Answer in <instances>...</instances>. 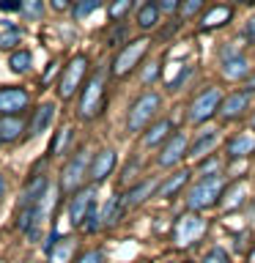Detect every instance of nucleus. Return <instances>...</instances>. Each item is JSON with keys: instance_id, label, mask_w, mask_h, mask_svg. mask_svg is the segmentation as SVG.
<instances>
[{"instance_id": "obj_3", "label": "nucleus", "mask_w": 255, "mask_h": 263, "mask_svg": "<svg viewBox=\"0 0 255 263\" xmlns=\"http://www.w3.org/2000/svg\"><path fill=\"white\" fill-rule=\"evenodd\" d=\"M206 230H209V219H206L203 214L184 211L176 222H173V233H170L173 247H178V250H189V247L197 244L206 236Z\"/></svg>"}, {"instance_id": "obj_33", "label": "nucleus", "mask_w": 255, "mask_h": 263, "mask_svg": "<svg viewBox=\"0 0 255 263\" xmlns=\"http://www.w3.org/2000/svg\"><path fill=\"white\" fill-rule=\"evenodd\" d=\"M132 6H135V0H113V3L107 6V16H110V22H121L123 16L129 14Z\"/></svg>"}, {"instance_id": "obj_7", "label": "nucleus", "mask_w": 255, "mask_h": 263, "mask_svg": "<svg viewBox=\"0 0 255 263\" xmlns=\"http://www.w3.org/2000/svg\"><path fill=\"white\" fill-rule=\"evenodd\" d=\"M148 52V39H135V41H126L118 52H115L113 63H110V74L113 77H126L140 66L143 55Z\"/></svg>"}, {"instance_id": "obj_16", "label": "nucleus", "mask_w": 255, "mask_h": 263, "mask_svg": "<svg viewBox=\"0 0 255 263\" xmlns=\"http://www.w3.org/2000/svg\"><path fill=\"white\" fill-rule=\"evenodd\" d=\"M217 143H220V132H217V129H203V132H197V137L189 143L187 156H189V159H195V162H201L203 156L214 154Z\"/></svg>"}, {"instance_id": "obj_49", "label": "nucleus", "mask_w": 255, "mask_h": 263, "mask_svg": "<svg viewBox=\"0 0 255 263\" xmlns=\"http://www.w3.org/2000/svg\"><path fill=\"white\" fill-rule=\"evenodd\" d=\"M3 195H6V178L0 176V200H3Z\"/></svg>"}, {"instance_id": "obj_47", "label": "nucleus", "mask_w": 255, "mask_h": 263, "mask_svg": "<svg viewBox=\"0 0 255 263\" xmlns=\"http://www.w3.org/2000/svg\"><path fill=\"white\" fill-rule=\"evenodd\" d=\"M244 36L255 41V14H252L250 20H247V25H244Z\"/></svg>"}, {"instance_id": "obj_36", "label": "nucleus", "mask_w": 255, "mask_h": 263, "mask_svg": "<svg viewBox=\"0 0 255 263\" xmlns=\"http://www.w3.org/2000/svg\"><path fill=\"white\" fill-rule=\"evenodd\" d=\"M140 167H143V164H140V159H132L126 167L121 170V186H132V184H135V178H137Z\"/></svg>"}, {"instance_id": "obj_44", "label": "nucleus", "mask_w": 255, "mask_h": 263, "mask_svg": "<svg viewBox=\"0 0 255 263\" xmlns=\"http://www.w3.org/2000/svg\"><path fill=\"white\" fill-rule=\"evenodd\" d=\"M0 11L3 14H16L20 11V0H0Z\"/></svg>"}, {"instance_id": "obj_40", "label": "nucleus", "mask_w": 255, "mask_h": 263, "mask_svg": "<svg viewBox=\"0 0 255 263\" xmlns=\"http://www.w3.org/2000/svg\"><path fill=\"white\" fill-rule=\"evenodd\" d=\"M71 263H104V252L102 250H85V252H80Z\"/></svg>"}, {"instance_id": "obj_21", "label": "nucleus", "mask_w": 255, "mask_h": 263, "mask_svg": "<svg viewBox=\"0 0 255 263\" xmlns=\"http://www.w3.org/2000/svg\"><path fill=\"white\" fill-rule=\"evenodd\" d=\"M25 132H28V126H25L22 115H0V145L22 140Z\"/></svg>"}, {"instance_id": "obj_13", "label": "nucleus", "mask_w": 255, "mask_h": 263, "mask_svg": "<svg viewBox=\"0 0 255 263\" xmlns=\"http://www.w3.org/2000/svg\"><path fill=\"white\" fill-rule=\"evenodd\" d=\"M250 99H252L250 90L239 88V90H233V93L222 96L217 115H220L222 121H239V118H242V115H244L247 110H250Z\"/></svg>"}, {"instance_id": "obj_31", "label": "nucleus", "mask_w": 255, "mask_h": 263, "mask_svg": "<svg viewBox=\"0 0 255 263\" xmlns=\"http://www.w3.org/2000/svg\"><path fill=\"white\" fill-rule=\"evenodd\" d=\"M69 140H71V129H69V126L58 129V132H55V140L49 143V156H63V154H66V145H69Z\"/></svg>"}, {"instance_id": "obj_38", "label": "nucleus", "mask_w": 255, "mask_h": 263, "mask_svg": "<svg viewBox=\"0 0 255 263\" xmlns=\"http://www.w3.org/2000/svg\"><path fill=\"white\" fill-rule=\"evenodd\" d=\"M192 71H195L192 66H181L176 77H173V80H168V90H181V85H184V82H187L189 77H192Z\"/></svg>"}, {"instance_id": "obj_43", "label": "nucleus", "mask_w": 255, "mask_h": 263, "mask_svg": "<svg viewBox=\"0 0 255 263\" xmlns=\"http://www.w3.org/2000/svg\"><path fill=\"white\" fill-rule=\"evenodd\" d=\"M156 6H159L162 14H176L181 8V0H156Z\"/></svg>"}, {"instance_id": "obj_29", "label": "nucleus", "mask_w": 255, "mask_h": 263, "mask_svg": "<svg viewBox=\"0 0 255 263\" xmlns=\"http://www.w3.org/2000/svg\"><path fill=\"white\" fill-rule=\"evenodd\" d=\"M96 8H102V0H74V3H71V20L74 22L88 20Z\"/></svg>"}, {"instance_id": "obj_10", "label": "nucleus", "mask_w": 255, "mask_h": 263, "mask_svg": "<svg viewBox=\"0 0 255 263\" xmlns=\"http://www.w3.org/2000/svg\"><path fill=\"white\" fill-rule=\"evenodd\" d=\"M187 148H189V137L184 132H173V135L159 145L156 164H159V167H176L181 159H187Z\"/></svg>"}, {"instance_id": "obj_20", "label": "nucleus", "mask_w": 255, "mask_h": 263, "mask_svg": "<svg viewBox=\"0 0 255 263\" xmlns=\"http://www.w3.org/2000/svg\"><path fill=\"white\" fill-rule=\"evenodd\" d=\"M220 71H222V77L230 80V82H242V80L250 77L252 66H250V61H247L242 52H239V55H233V58H225V61H222V66H220Z\"/></svg>"}, {"instance_id": "obj_35", "label": "nucleus", "mask_w": 255, "mask_h": 263, "mask_svg": "<svg viewBox=\"0 0 255 263\" xmlns=\"http://www.w3.org/2000/svg\"><path fill=\"white\" fill-rule=\"evenodd\" d=\"M20 11L28 16V20H41L44 6H41V0H20Z\"/></svg>"}, {"instance_id": "obj_14", "label": "nucleus", "mask_w": 255, "mask_h": 263, "mask_svg": "<svg viewBox=\"0 0 255 263\" xmlns=\"http://www.w3.org/2000/svg\"><path fill=\"white\" fill-rule=\"evenodd\" d=\"M252 154H255V132L252 129L236 132V135L225 143V156H228L230 162L247 159V156H252Z\"/></svg>"}, {"instance_id": "obj_11", "label": "nucleus", "mask_w": 255, "mask_h": 263, "mask_svg": "<svg viewBox=\"0 0 255 263\" xmlns=\"http://www.w3.org/2000/svg\"><path fill=\"white\" fill-rule=\"evenodd\" d=\"M30 107V93L22 85L0 88V115H22Z\"/></svg>"}, {"instance_id": "obj_27", "label": "nucleus", "mask_w": 255, "mask_h": 263, "mask_svg": "<svg viewBox=\"0 0 255 263\" xmlns=\"http://www.w3.org/2000/svg\"><path fill=\"white\" fill-rule=\"evenodd\" d=\"M22 41V30L16 28V22L0 20V49H14Z\"/></svg>"}, {"instance_id": "obj_1", "label": "nucleus", "mask_w": 255, "mask_h": 263, "mask_svg": "<svg viewBox=\"0 0 255 263\" xmlns=\"http://www.w3.org/2000/svg\"><path fill=\"white\" fill-rule=\"evenodd\" d=\"M222 189H225V176L222 173H217V176H201L187 189V211L201 214L206 209H211V205H217Z\"/></svg>"}, {"instance_id": "obj_15", "label": "nucleus", "mask_w": 255, "mask_h": 263, "mask_svg": "<svg viewBox=\"0 0 255 263\" xmlns=\"http://www.w3.org/2000/svg\"><path fill=\"white\" fill-rule=\"evenodd\" d=\"M47 189H49V178L44 176V173H33L30 181H28V184H25V189H22L16 209H28V205H36L41 197L47 195Z\"/></svg>"}, {"instance_id": "obj_25", "label": "nucleus", "mask_w": 255, "mask_h": 263, "mask_svg": "<svg viewBox=\"0 0 255 263\" xmlns=\"http://www.w3.org/2000/svg\"><path fill=\"white\" fill-rule=\"evenodd\" d=\"M159 6H156V0H148V3H143L137 8V14H135V25L140 30H154L156 25H159Z\"/></svg>"}, {"instance_id": "obj_48", "label": "nucleus", "mask_w": 255, "mask_h": 263, "mask_svg": "<svg viewBox=\"0 0 255 263\" xmlns=\"http://www.w3.org/2000/svg\"><path fill=\"white\" fill-rule=\"evenodd\" d=\"M244 85H247L244 90H250V93H255V71H250V77L244 80Z\"/></svg>"}, {"instance_id": "obj_37", "label": "nucleus", "mask_w": 255, "mask_h": 263, "mask_svg": "<svg viewBox=\"0 0 255 263\" xmlns=\"http://www.w3.org/2000/svg\"><path fill=\"white\" fill-rule=\"evenodd\" d=\"M206 6V0H181V16H184V20H192V16H197L201 14V8Z\"/></svg>"}, {"instance_id": "obj_5", "label": "nucleus", "mask_w": 255, "mask_h": 263, "mask_svg": "<svg viewBox=\"0 0 255 263\" xmlns=\"http://www.w3.org/2000/svg\"><path fill=\"white\" fill-rule=\"evenodd\" d=\"M88 63H90L88 55L77 52L63 66L61 80H58V99H61V102H69V99H74V93H80L82 82H85V74H88Z\"/></svg>"}, {"instance_id": "obj_46", "label": "nucleus", "mask_w": 255, "mask_h": 263, "mask_svg": "<svg viewBox=\"0 0 255 263\" xmlns=\"http://www.w3.org/2000/svg\"><path fill=\"white\" fill-rule=\"evenodd\" d=\"M55 71H58V61H49V66H47V71L41 74V82H44V85H47V82H49V77H52Z\"/></svg>"}, {"instance_id": "obj_9", "label": "nucleus", "mask_w": 255, "mask_h": 263, "mask_svg": "<svg viewBox=\"0 0 255 263\" xmlns=\"http://www.w3.org/2000/svg\"><path fill=\"white\" fill-rule=\"evenodd\" d=\"M96 192H99V186H96V184H85L82 189H77L74 195H69V203H66V214H69L71 228H80V225H82V219H85L88 209L96 203Z\"/></svg>"}, {"instance_id": "obj_30", "label": "nucleus", "mask_w": 255, "mask_h": 263, "mask_svg": "<svg viewBox=\"0 0 255 263\" xmlns=\"http://www.w3.org/2000/svg\"><path fill=\"white\" fill-rule=\"evenodd\" d=\"M80 230H82V233H88V236H94V233H99V230H102V217H99V205H96V203L88 209V214H85V219H82Z\"/></svg>"}, {"instance_id": "obj_26", "label": "nucleus", "mask_w": 255, "mask_h": 263, "mask_svg": "<svg viewBox=\"0 0 255 263\" xmlns=\"http://www.w3.org/2000/svg\"><path fill=\"white\" fill-rule=\"evenodd\" d=\"M74 250H77V238L74 236H63L55 244V250L47 255V263H71L74 260Z\"/></svg>"}, {"instance_id": "obj_6", "label": "nucleus", "mask_w": 255, "mask_h": 263, "mask_svg": "<svg viewBox=\"0 0 255 263\" xmlns=\"http://www.w3.org/2000/svg\"><path fill=\"white\" fill-rule=\"evenodd\" d=\"M88 162H90V151L80 148L74 156H69L61 170V195H74L77 189L88 184Z\"/></svg>"}, {"instance_id": "obj_42", "label": "nucleus", "mask_w": 255, "mask_h": 263, "mask_svg": "<svg viewBox=\"0 0 255 263\" xmlns=\"http://www.w3.org/2000/svg\"><path fill=\"white\" fill-rule=\"evenodd\" d=\"M61 238H63V233H61L58 228H52V230H49V233H47V238H44V252H47V255L52 252V250H55V244L61 241Z\"/></svg>"}, {"instance_id": "obj_34", "label": "nucleus", "mask_w": 255, "mask_h": 263, "mask_svg": "<svg viewBox=\"0 0 255 263\" xmlns=\"http://www.w3.org/2000/svg\"><path fill=\"white\" fill-rule=\"evenodd\" d=\"M197 173H201V176H217V173H222V162L217 159V154L203 156V159L197 162Z\"/></svg>"}, {"instance_id": "obj_24", "label": "nucleus", "mask_w": 255, "mask_h": 263, "mask_svg": "<svg viewBox=\"0 0 255 263\" xmlns=\"http://www.w3.org/2000/svg\"><path fill=\"white\" fill-rule=\"evenodd\" d=\"M123 214H126V209H123L121 192H115L110 200H107L102 209H99V217H102V228H115V225H118V222L123 219Z\"/></svg>"}, {"instance_id": "obj_28", "label": "nucleus", "mask_w": 255, "mask_h": 263, "mask_svg": "<svg viewBox=\"0 0 255 263\" xmlns=\"http://www.w3.org/2000/svg\"><path fill=\"white\" fill-rule=\"evenodd\" d=\"M8 69L14 74H28L33 69V52L30 49H14L8 55Z\"/></svg>"}, {"instance_id": "obj_2", "label": "nucleus", "mask_w": 255, "mask_h": 263, "mask_svg": "<svg viewBox=\"0 0 255 263\" xmlns=\"http://www.w3.org/2000/svg\"><path fill=\"white\" fill-rule=\"evenodd\" d=\"M104 88H107V69H96L80 88V107L77 115L82 121H94L104 107Z\"/></svg>"}, {"instance_id": "obj_4", "label": "nucleus", "mask_w": 255, "mask_h": 263, "mask_svg": "<svg viewBox=\"0 0 255 263\" xmlns=\"http://www.w3.org/2000/svg\"><path fill=\"white\" fill-rule=\"evenodd\" d=\"M162 107V96L156 93V90H145V93H140L135 102H132L129 112H126V132L129 135H140L148 123L156 118V112H159Z\"/></svg>"}, {"instance_id": "obj_50", "label": "nucleus", "mask_w": 255, "mask_h": 263, "mask_svg": "<svg viewBox=\"0 0 255 263\" xmlns=\"http://www.w3.org/2000/svg\"><path fill=\"white\" fill-rule=\"evenodd\" d=\"M250 121H252V132H255V112H252V118H250Z\"/></svg>"}, {"instance_id": "obj_18", "label": "nucleus", "mask_w": 255, "mask_h": 263, "mask_svg": "<svg viewBox=\"0 0 255 263\" xmlns=\"http://www.w3.org/2000/svg\"><path fill=\"white\" fill-rule=\"evenodd\" d=\"M173 132H176V129H173V121H170V118H156V121H151V123L143 129V145H145V148L162 145L165 140L173 135Z\"/></svg>"}, {"instance_id": "obj_17", "label": "nucleus", "mask_w": 255, "mask_h": 263, "mask_svg": "<svg viewBox=\"0 0 255 263\" xmlns=\"http://www.w3.org/2000/svg\"><path fill=\"white\" fill-rule=\"evenodd\" d=\"M156 192V178H143L137 184H132L126 192H121V200H123V209H137L143 205L148 197Z\"/></svg>"}, {"instance_id": "obj_41", "label": "nucleus", "mask_w": 255, "mask_h": 263, "mask_svg": "<svg viewBox=\"0 0 255 263\" xmlns=\"http://www.w3.org/2000/svg\"><path fill=\"white\" fill-rule=\"evenodd\" d=\"M159 71H162V66L156 63V61H151V63H145V69H143V74H140V80H143V85H151V82L159 77Z\"/></svg>"}, {"instance_id": "obj_8", "label": "nucleus", "mask_w": 255, "mask_h": 263, "mask_svg": "<svg viewBox=\"0 0 255 263\" xmlns=\"http://www.w3.org/2000/svg\"><path fill=\"white\" fill-rule=\"evenodd\" d=\"M220 102H222V90H220V88H214V85L203 88L201 93L192 99V104H189L187 121L195 123V126H201V123L211 121L214 115H217V110H220Z\"/></svg>"}, {"instance_id": "obj_45", "label": "nucleus", "mask_w": 255, "mask_h": 263, "mask_svg": "<svg viewBox=\"0 0 255 263\" xmlns=\"http://www.w3.org/2000/svg\"><path fill=\"white\" fill-rule=\"evenodd\" d=\"M49 3V8H52V11H66V8H69L74 0H47Z\"/></svg>"}, {"instance_id": "obj_39", "label": "nucleus", "mask_w": 255, "mask_h": 263, "mask_svg": "<svg viewBox=\"0 0 255 263\" xmlns=\"http://www.w3.org/2000/svg\"><path fill=\"white\" fill-rule=\"evenodd\" d=\"M201 263H233V260L228 258V252L222 250V247H211V250L203 255V260H201Z\"/></svg>"}, {"instance_id": "obj_12", "label": "nucleus", "mask_w": 255, "mask_h": 263, "mask_svg": "<svg viewBox=\"0 0 255 263\" xmlns=\"http://www.w3.org/2000/svg\"><path fill=\"white\" fill-rule=\"evenodd\" d=\"M115 162H118V154H115L113 148H102L99 154H94L90 162H88V184L99 186L107 176H113Z\"/></svg>"}, {"instance_id": "obj_22", "label": "nucleus", "mask_w": 255, "mask_h": 263, "mask_svg": "<svg viewBox=\"0 0 255 263\" xmlns=\"http://www.w3.org/2000/svg\"><path fill=\"white\" fill-rule=\"evenodd\" d=\"M189 176H192L189 170H178V173H173V176H168V178L162 181V184H156L154 197H162V200H170V197H176L181 189L189 184Z\"/></svg>"}, {"instance_id": "obj_32", "label": "nucleus", "mask_w": 255, "mask_h": 263, "mask_svg": "<svg viewBox=\"0 0 255 263\" xmlns=\"http://www.w3.org/2000/svg\"><path fill=\"white\" fill-rule=\"evenodd\" d=\"M126 25H123V22H113V28L110 30H107V39H104V44L107 47H123V44H126Z\"/></svg>"}, {"instance_id": "obj_19", "label": "nucleus", "mask_w": 255, "mask_h": 263, "mask_svg": "<svg viewBox=\"0 0 255 263\" xmlns=\"http://www.w3.org/2000/svg\"><path fill=\"white\" fill-rule=\"evenodd\" d=\"M52 121H55V104H52V102L39 104L36 110H33V118H30V123H28V132H25V135L39 137L41 132H47L49 126H52Z\"/></svg>"}, {"instance_id": "obj_23", "label": "nucleus", "mask_w": 255, "mask_h": 263, "mask_svg": "<svg viewBox=\"0 0 255 263\" xmlns=\"http://www.w3.org/2000/svg\"><path fill=\"white\" fill-rule=\"evenodd\" d=\"M230 16H233V8L225 6V3H217L211 6L209 11L201 16V30H214V28H222V25L230 22Z\"/></svg>"}, {"instance_id": "obj_51", "label": "nucleus", "mask_w": 255, "mask_h": 263, "mask_svg": "<svg viewBox=\"0 0 255 263\" xmlns=\"http://www.w3.org/2000/svg\"><path fill=\"white\" fill-rule=\"evenodd\" d=\"M242 3H252V0H242Z\"/></svg>"}]
</instances>
